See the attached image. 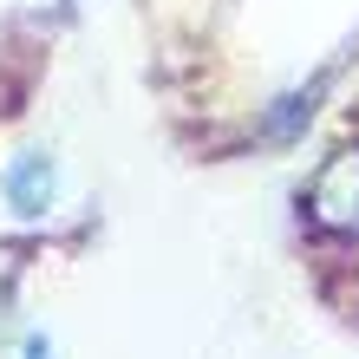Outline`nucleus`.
Masks as SVG:
<instances>
[{
	"label": "nucleus",
	"mask_w": 359,
	"mask_h": 359,
	"mask_svg": "<svg viewBox=\"0 0 359 359\" xmlns=\"http://www.w3.org/2000/svg\"><path fill=\"white\" fill-rule=\"evenodd\" d=\"M20 359H59V353H53V340H46V333H33V340H27V353H20Z\"/></svg>",
	"instance_id": "4"
},
{
	"label": "nucleus",
	"mask_w": 359,
	"mask_h": 359,
	"mask_svg": "<svg viewBox=\"0 0 359 359\" xmlns=\"http://www.w3.org/2000/svg\"><path fill=\"white\" fill-rule=\"evenodd\" d=\"M53 189H59V163L46 151H20L7 163V177H0V196H7L20 216H46V209H53Z\"/></svg>",
	"instance_id": "2"
},
{
	"label": "nucleus",
	"mask_w": 359,
	"mask_h": 359,
	"mask_svg": "<svg viewBox=\"0 0 359 359\" xmlns=\"http://www.w3.org/2000/svg\"><path fill=\"white\" fill-rule=\"evenodd\" d=\"M307 118H313V92H287V98H274V111L262 118V131L268 137H294Z\"/></svg>",
	"instance_id": "3"
},
{
	"label": "nucleus",
	"mask_w": 359,
	"mask_h": 359,
	"mask_svg": "<svg viewBox=\"0 0 359 359\" xmlns=\"http://www.w3.org/2000/svg\"><path fill=\"white\" fill-rule=\"evenodd\" d=\"M307 216L320 229H353L359 222V144L333 151L307 183Z\"/></svg>",
	"instance_id": "1"
}]
</instances>
